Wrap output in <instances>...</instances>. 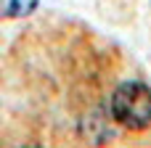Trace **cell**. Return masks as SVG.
Segmentation results:
<instances>
[{"mask_svg":"<svg viewBox=\"0 0 151 148\" xmlns=\"http://www.w3.org/2000/svg\"><path fill=\"white\" fill-rule=\"evenodd\" d=\"M111 117L127 130L151 127V87L146 82H122L111 95Z\"/></svg>","mask_w":151,"mask_h":148,"instance_id":"6da1fadb","label":"cell"},{"mask_svg":"<svg viewBox=\"0 0 151 148\" xmlns=\"http://www.w3.org/2000/svg\"><path fill=\"white\" fill-rule=\"evenodd\" d=\"M40 0H0V16L3 19H24L37 8Z\"/></svg>","mask_w":151,"mask_h":148,"instance_id":"7a4b0ae2","label":"cell"}]
</instances>
